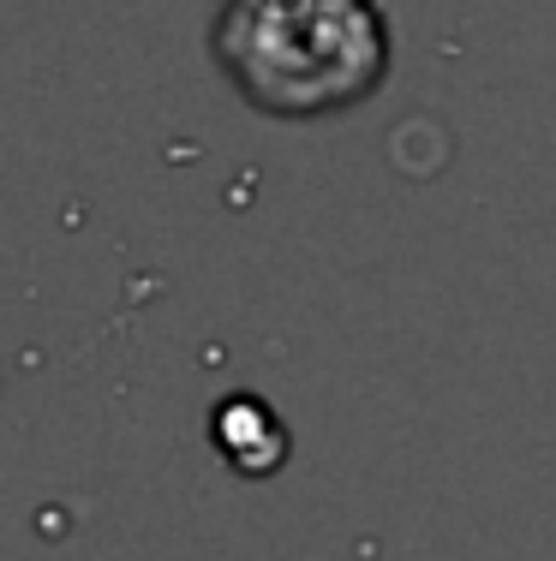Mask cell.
Here are the masks:
<instances>
[{"instance_id": "obj_2", "label": "cell", "mask_w": 556, "mask_h": 561, "mask_svg": "<svg viewBox=\"0 0 556 561\" xmlns=\"http://www.w3.org/2000/svg\"><path fill=\"white\" fill-rule=\"evenodd\" d=\"M209 443L240 478H270L287 460V431L258 394H228L209 412Z\"/></svg>"}, {"instance_id": "obj_1", "label": "cell", "mask_w": 556, "mask_h": 561, "mask_svg": "<svg viewBox=\"0 0 556 561\" xmlns=\"http://www.w3.org/2000/svg\"><path fill=\"white\" fill-rule=\"evenodd\" d=\"M209 48L251 108L282 119L341 114L389 72V24L371 0H222Z\"/></svg>"}]
</instances>
